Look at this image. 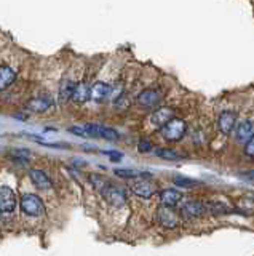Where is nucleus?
I'll return each instance as SVG.
<instances>
[{
  "label": "nucleus",
  "mask_w": 254,
  "mask_h": 256,
  "mask_svg": "<svg viewBox=\"0 0 254 256\" xmlns=\"http://www.w3.org/2000/svg\"><path fill=\"white\" fill-rule=\"evenodd\" d=\"M253 134H254V122L251 119L240 122L238 127L235 128V139H237L238 143H246Z\"/></svg>",
  "instance_id": "14"
},
{
  "label": "nucleus",
  "mask_w": 254,
  "mask_h": 256,
  "mask_svg": "<svg viewBox=\"0 0 254 256\" xmlns=\"http://www.w3.org/2000/svg\"><path fill=\"white\" fill-rule=\"evenodd\" d=\"M115 175L118 178H125V179H136V178H152L150 173H142L138 170H130V168H117Z\"/></svg>",
  "instance_id": "20"
},
{
  "label": "nucleus",
  "mask_w": 254,
  "mask_h": 256,
  "mask_svg": "<svg viewBox=\"0 0 254 256\" xmlns=\"http://www.w3.org/2000/svg\"><path fill=\"white\" fill-rule=\"evenodd\" d=\"M103 154H106V156H109L112 162H118V160L123 159V154L118 152V151H103Z\"/></svg>",
  "instance_id": "29"
},
{
  "label": "nucleus",
  "mask_w": 254,
  "mask_h": 256,
  "mask_svg": "<svg viewBox=\"0 0 254 256\" xmlns=\"http://www.w3.org/2000/svg\"><path fill=\"white\" fill-rule=\"evenodd\" d=\"M182 200V192L177 191L174 188H169V189H163L160 192V202L165 207H176V205H179Z\"/></svg>",
  "instance_id": "15"
},
{
  "label": "nucleus",
  "mask_w": 254,
  "mask_h": 256,
  "mask_svg": "<svg viewBox=\"0 0 254 256\" xmlns=\"http://www.w3.org/2000/svg\"><path fill=\"white\" fill-rule=\"evenodd\" d=\"M91 183H93V186H94V188H96V189H99V191H103L104 188H106V179L103 178V176H99V175H93L91 176Z\"/></svg>",
  "instance_id": "27"
},
{
  "label": "nucleus",
  "mask_w": 254,
  "mask_h": 256,
  "mask_svg": "<svg viewBox=\"0 0 254 256\" xmlns=\"http://www.w3.org/2000/svg\"><path fill=\"white\" fill-rule=\"evenodd\" d=\"M111 90L112 85L106 82H96L93 83L90 88V99L94 102H104L107 99H111Z\"/></svg>",
  "instance_id": "11"
},
{
  "label": "nucleus",
  "mask_w": 254,
  "mask_h": 256,
  "mask_svg": "<svg viewBox=\"0 0 254 256\" xmlns=\"http://www.w3.org/2000/svg\"><path fill=\"white\" fill-rule=\"evenodd\" d=\"M205 211H206L205 203L200 200H195V198H189V200L181 203L179 215L182 218H187V220H194V218H200Z\"/></svg>",
  "instance_id": "7"
},
{
  "label": "nucleus",
  "mask_w": 254,
  "mask_h": 256,
  "mask_svg": "<svg viewBox=\"0 0 254 256\" xmlns=\"http://www.w3.org/2000/svg\"><path fill=\"white\" fill-rule=\"evenodd\" d=\"M157 220H158V224L165 229H176L179 227L181 224V215L179 211H176L173 207H165V205H162V207L157 210Z\"/></svg>",
  "instance_id": "3"
},
{
  "label": "nucleus",
  "mask_w": 254,
  "mask_h": 256,
  "mask_svg": "<svg viewBox=\"0 0 254 256\" xmlns=\"http://www.w3.org/2000/svg\"><path fill=\"white\" fill-rule=\"evenodd\" d=\"M20 207L23 210V213H26L28 216H32V218H39L45 213L43 200L35 194H24L20 198Z\"/></svg>",
  "instance_id": "2"
},
{
  "label": "nucleus",
  "mask_w": 254,
  "mask_h": 256,
  "mask_svg": "<svg viewBox=\"0 0 254 256\" xmlns=\"http://www.w3.org/2000/svg\"><path fill=\"white\" fill-rule=\"evenodd\" d=\"M237 112H233V111H224V112H221L219 115V119H218V128H219V131L222 134H230L233 130H235V125H237Z\"/></svg>",
  "instance_id": "10"
},
{
  "label": "nucleus",
  "mask_w": 254,
  "mask_h": 256,
  "mask_svg": "<svg viewBox=\"0 0 254 256\" xmlns=\"http://www.w3.org/2000/svg\"><path fill=\"white\" fill-rule=\"evenodd\" d=\"M245 156L254 159V134L245 143Z\"/></svg>",
  "instance_id": "28"
},
{
  "label": "nucleus",
  "mask_w": 254,
  "mask_h": 256,
  "mask_svg": "<svg viewBox=\"0 0 254 256\" xmlns=\"http://www.w3.org/2000/svg\"><path fill=\"white\" fill-rule=\"evenodd\" d=\"M85 130L88 133V138H99L106 141H118L120 133L112 127L99 125V124H85Z\"/></svg>",
  "instance_id": "4"
},
{
  "label": "nucleus",
  "mask_w": 254,
  "mask_h": 256,
  "mask_svg": "<svg viewBox=\"0 0 254 256\" xmlns=\"http://www.w3.org/2000/svg\"><path fill=\"white\" fill-rule=\"evenodd\" d=\"M157 157H160L163 160H179L182 159V156L179 152H176L174 149H169V147H158L155 149Z\"/></svg>",
  "instance_id": "22"
},
{
  "label": "nucleus",
  "mask_w": 254,
  "mask_h": 256,
  "mask_svg": "<svg viewBox=\"0 0 254 256\" xmlns=\"http://www.w3.org/2000/svg\"><path fill=\"white\" fill-rule=\"evenodd\" d=\"M16 194L8 186H0V211L2 213H13L16 208Z\"/></svg>",
  "instance_id": "9"
},
{
  "label": "nucleus",
  "mask_w": 254,
  "mask_h": 256,
  "mask_svg": "<svg viewBox=\"0 0 254 256\" xmlns=\"http://www.w3.org/2000/svg\"><path fill=\"white\" fill-rule=\"evenodd\" d=\"M206 210L211 211V215H228V213H232V208H228L226 203H221V202H214V203L206 205Z\"/></svg>",
  "instance_id": "23"
},
{
  "label": "nucleus",
  "mask_w": 254,
  "mask_h": 256,
  "mask_svg": "<svg viewBox=\"0 0 254 256\" xmlns=\"http://www.w3.org/2000/svg\"><path fill=\"white\" fill-rule=\"evenodd\" d=\"M18 79V74L13 67L10 66H0V92L10 88Z\"/></svg>",
  "instance_id": "17"
},
{
  "label": "nucleus",
  "mask_w": 254,
  "mask_h": 256,
  "mask_svg": "<svg viewBox=\"0 0 254 256\" xmlns=\"http://www.w3.org/2000/svg\"><path fill=\"white\" fill-rule=\"evenodd\" d=\"M152 149H154V146H152L150 139H147V138H141V139H139V143H138V151L139 152H141V154H147Z\"/></svg>",
  "instance_id": "25"
},
{
  "label": "nucleus",
  "mask_w": 254,
  "mask_h": 256,
  "mask_svg": "<svg viewBox=\"0 0 254 256\" xmlns=\"http://www.w3.org/2000/svg\"><path fill=\"white\" fill-rule=\"evenodd\" d=\"M52 106H53V101L45 98V96H37V98H32L28 101V109L35 114L47 112L48 109H52Z\"/></svg>",
  "instance_id": "18"
},
{
  "label": "nucleus",
  "mask_w": 254,
  "mask_h": 256,
  "mask_svg": "<svg viewBox=\"0 0 254 256\" xmlns=\"http://www.w3.org/2000/svg\"><path fill=\"white\" fill-rule=\"evenodd\" d=\"M29 178H30V181H32V184L35 186V188H39V189L48 191V189L53 188L52 179L48 178V175L43 170H39V168L29 170Z\"/></svg>",
  "instance_id": "12"
},
{
  "label": "nucleus",
  "mask_w": 254,
  "mask_h": 256,
  "mask_svg": "<svg viewBox=\"0 0 254 256\" xmlns=\"http://www.w3.org/2000/svg\"><path fill=\"white\" fill-rule=\"evenodd\" d=\"M173 183L176 188H182V189H194L197 186H200L198 179H194V178H186L182 175H177L173 178Z\"/></svg>",
  "instance_id": "21"
},
{
  "label": "nucleus",
  "mask_w": 254,
  "mask_h": 256,
  "mask_svg": "<svg viewBox=\"0 0 254 256\" xmlns=\"http://www.w3.org/2000/svg\"><path fill=\"white\" fill-rule=\"evenodd\" d=\"M131 191L141 198H150L157 192V186L150 181V178H136V181L131 184Z\"/></svg>",
  "instance_id": "8"
},
{
  "label": "nucleus",
  "mask_w": 254,
  "mask_h": 256,
  "mask_svg": "<svg viewBox=\"0 0 254 256\" xmlns=\"http://www.w3.org/2000/svg\"><path fill=\"white\" fill-rule=\"evenodd\" d=\"M67 131L69 133H72V134H75V136H82V138H88V133H86V130H85V127L84 125H74V127H69L67 128Z\"/></svg>",
  "instance_id": "26"
},
{
  "label": "nucleus",
  "mask_w": 254,
  "mask_h": 256,
  "mask_svg": "<svg viewBox=\"0 0 254 256\" xmlns=\"http://www.w3.org/2000/svg\"><path fill=\"white\" fill-rule=\"evenodd\" d=\"M171 119H174V111L171 107H157L155 111L152 112V115H150L152 125L160 127V128L163 125H167Z\"/></svg>",
  "instance_id": "13"
},
{
  "label": "nucleus",
  "mask_w": 254,
  "mask_h": 256,
  "mask_svg": "<svg viewBox=\"0 0 254 256\" xmlns=\"http://www.w3.org/2000/svg\"><path fill=\"white\" fill-rule=\"evenodd\" d=\"M30 156H32V152H30L29 149H15L13 152H11V157L20 160V162H28Z\"/></svg>",
  "instance_id": "24"
},
{
  "label": "nucleus",
  "mask_w": 254,
  "mask_h": 256,
  "mask_svg": "<svg viewBox=\"0 0 254 256\" xmlns=\"http://www.w3.org/2000/svg\"><path fill=\"white\" fill-rule=\"evenodd\" d=\"M90 88H91V85H88L86 82L75 83L71 101L75 102V104H85V102L90 99Z\"/></svg>",
  "instance_id": "16"
},
{
  "label": "nucleus",
  "mask_w": 254,
  "mask_h": 256,
  "mask_svg": "<svg viewBox=\"0 0 254 256\" xmlns=\"http://www.w3.org/2000/svg\"><path fill=\"white\" fill-rule=\"evenodd\" d=\"M74 88H75V83L69 79H62L61 80V85H59V93H58V98H59V102L61 104H66L67 101H71L72 98V93H74Z\"/></svg>",
  "instance_id": "19"
},
{
  "label": "nucleus",
  "mask_w": 254,
  "mask_h": 256,
  "mask_svg": "<svg viewBox=\"0 0 254 256\" xmlns=\"http://www.w3.org/2000/svg\"><path fill=\"white\" fill-rule=\"evenodd\" d=\"M162 98H163V93L162 90L158 88H145L142 90L141 93L138 95V104L144 107V109H157L158 104L162 102Z\"/></svg>",
  "instance_id": "5"
},
{
  "label": "nucleus",
  "mask_w": 254,
  "mask_h": 256,
  "mask_svg": "<svg viewBox=\"0 0 254 256\" xmlns=\"http://www.w3.org/2000/svg\"><path fill=\"white\" fill-rule=\"evenodd\" d=\"M187 131V125L182 119H171L167 125L162 127V136L169 141V143H177L184 138V134Z\"/></svg>",
  "instance_id": "1"
},
{
  "label": "nucleus",
  "mask_w": 254,
  "mask_h": 256,
  "mask_svg": "<svg viewBox=\"0 0 254 256\" xmlns=\"http://www.w3.org/2000/svg\"><path fill=\"white\" fill-rule=\"evenodd\" d=\"M103 192V197L104 200L112 205V207H123L126 203V194H125V189L118 188V186H113V184H107L106 188L101 191Z\"/></svg>",
  "instance_id": "6"
}]
</instances>
